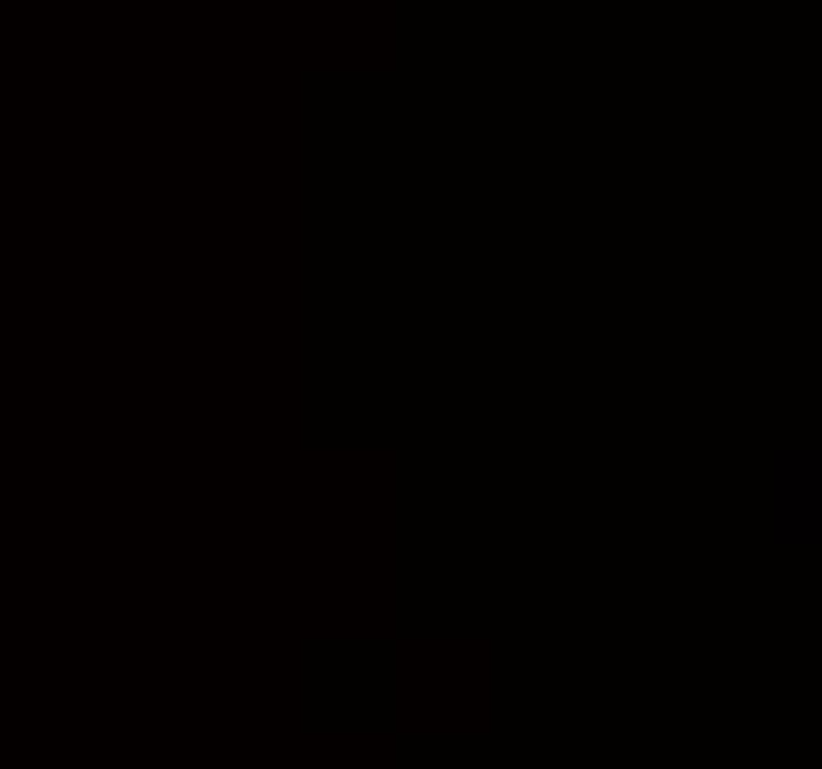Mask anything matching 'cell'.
<instances>
[{"label":"cell","instance_id":"obj_1","mask_svg":"<svg viewBox=\"0 0 822 769\" xmlns=\"http://www.w3.org/2000/svg\"><path fill=\"white\" fill-rule=\"evenodd\" d=\"M775 539L788 551H811L822 539V450L793 444L775 456V503H770Z\"/></svg>","mask_w":822,"mask_h":769}]
</instances>
